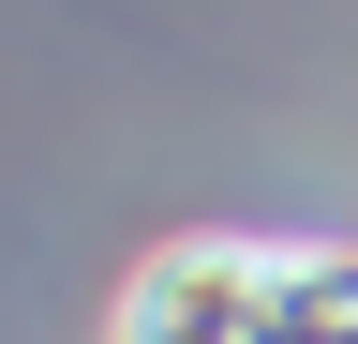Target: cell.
I'll use <instances>...</instances> for the list:
<instances>
[{
  "label": "cell",
  "mask_w": 358,
  "mask_h": 344,
  "mask_svg": "<svg viewBox=\"0 0 358 344\" xmlns=\"http://www.w3.org/2000/svg\"><path fill=\"white\" fill-rule=\"evenodd\" d=\"M254 329H268V240H164L105 315V344H254Z\"/></svg>",
  "instance_id": "cell-1"
}]
</instances>
